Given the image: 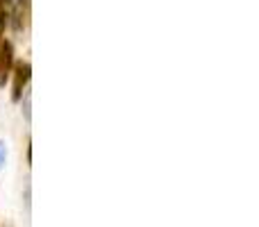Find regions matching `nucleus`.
<instances>
[{
	"instance_id": "f257e3e1",
	"label": "nucleus",
	"mask_w": 259,
	"mask_h": 227,
	"mask_svg": "<svg viewBox=\"0 0 259 227\" xmlns=\"http://www.w3.org/2000/svg\"><path fill=\"white\" fill-rule=\"evenodd\" d=\"M12 75H14V84H12V103H18V100L23 98V89L27 86V82H30V73H32V66L30 62H18L14 64L12 68Z\"/></svg>"
},
{
	"instance_id": "f03ea898",
	"label": "nucleus",
	"mask_w": 259,
	"mask_h": 227,
	"mask_svg": "<svg viewBox=\"0 0 259 227\" xmlns=\"http://www.w3.org/2000/svg\"><path fill=\"white\" fill-rule=\"evenodd\" d=\"M30 9H32V3H30V0H16V3L12 5V16H9V25H12L16 32L27 30V25H30Z\"/></svg>"
},
{
	"instance_id": "7ed1b4c3",
	"label": "nucleus",
	"mask_w": 259,
	"mask_h": 227,
	"mask_svg": "<svg viewBox=\"0 0 259 227\" xmlns=\"http://www.w3.org/2000/svg\"><path fill=\"white\" fill-rule=\"evenodd\" d=\"M14 68V48L7 39L0 36V86H5L7 77L12 75Z\"/></svg>"
},
{
	"instance_id": "20e7f679",
	"label": "nucleus",
	"mask_w": 259,
	"mask_h": 227,
	"mask_svg": "<svg viewBox=\"0 0 259 227\" xmlns=\"http://www.w3.org/2000/svg\"><path fill=\"white\" fill-rule=\"evenodd\" d=\"M12 0H0V30L9 25V16H12Z\"/></svg>"
},
{
	"instance_id": "39448f33",
	"label": "nucleus",
	"mask_w": 259,
	"mask_h": 227,
	"mask_svg": "<svg viewBox=\"0 0 259 227\" xmlns=\"http://www.w3.org/2000/svg\"><path fill=\"white\" fill-rule=\"evenodd\" d=\"M3 159H5V148H3V143H0V164H3Z\"/></svg>"
}]
</instances>
